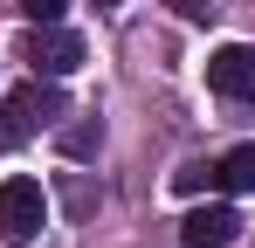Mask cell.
I'll return each instance as SVG.
<instances>
[{"mask_svg":"<svg viewBox=\"0 0 255 248\" xmlns=\"http://www.w3.org/2000/svg\"><path fill=\"white\" fill-rule=\"evenodd\" d=\"M0 118H7V138H35V131H48V124L69 118V97H62L55 76H35V83H21V90H7Z\"/></svg>","mask_w":255,"mask_h":248,"instance_id":"6da1fadb","label":"cell"},{"mask_svg":"<svg viewBox=\"0 0 255 248\" xmlns=\"http://www.w3.org/2000/svg\"><path fill=\"white\" fill-rule=\"evenodd\" d=\"M42 221H48V193L35 186V179H0V242H14V248H28L35 235H42Z\"/></svg>","mask_w":255,"mask_h":248,"instance_id":"7a4b0ae2","label":"cell"},{"mask_svg":"<svg viewBox=\"0 0 255 248\" xmlns=\"http://www.w3.org/2000/svg\"><path fill=\"white\" fill-rule=\"evenodd\" d=\"M21 62L35 69V76H69V69H83V35H69L62 21H35V35L21 41Z\"/></svg>","mask_w":255,"mask_h":248,"instance_id":"3957f363","label":"cell"},{"mask_svg":"<svg viewBox=\"0 0 255 248\" xmlns=\"http://www.w3.org/2000/svg\"><path fill=\"white\" fill-rule=\"evenodd\" d=\"M207 90L228 104H255V41H221L207 55Z\"/></svg>","mask_w":255,"mask_h":248,"instance_id":"277c9868","label":"cell"},{"mask_svg":"<svg viewBox=\"0 0 255 248\" xmlns=\"http://www.w3.org/2000/svg\"><path fill=\"white\" fill-rule=\"evenodd\" d=\"M235 235H242V214H235L228 200L193 207V214L179 221V248H235Z\"/></svg>","mask_w":255,"mask_h":248,"instance_id":"5b68a950","label":"cell"},{"mask_svg":"<svg viewBox=\"0 0 255 248\" xmlns=\"http://www.w3.org/2000/svg\"><path fill=\"white\" fill-rule=\"evenodd\" d=\"M214 186L221 193H255V145H235L228 159H214Z\"/></svg>","mask_w":255,"mask_h":248,"instance_id":"8992f818","label":"cell"},{"mask_svg":"<svg viewBox=\"0 0 255 248\" xmlns=\"http://www.w3.org/2000/svg\"><path fill=\"white\" fill-rule=\"evenodd\" d=\"M97 145H104V118H76L62 131V152H69V159H90Z\"/></svg>","mask_w":255,"mask_h":248,"instance_id":"52a82bcc","label":"cell"},{"mask_svg":"<svg viewBox=\"0 0 255 248\" xmlns=\"http://www.w3.org/2000/svg\"><path fill=\"white\" fill-rule=\"evenodd\" d=\"M172 186H179V193H200V186H214V165L207 159H186L179 172H172Z\"/></svg>","mask_w":255,"mask_h":248,"instance_id":"ba28073f","label":"cell"},{"mask_svg":"<svg viewBox=\"0 0 255 248\" xmlns=\"http://www.w3.org/2000/svg\"><path fill=\"white\" fill-rule=\"evenodd\" d=\"M62 7H69V0H21L28 21H62Z\"/></svg>","mask_w":255,"mask_h":248,"instance_id":"9c48e42d","label":"cell"},{"mask_svg":"<svg viewBox=\"0 0 255 248\" xmlns=\"http://www.w3.org/2000/svg\"><path fill=\"white\" fill-rule=\"evenodd\" d=\"M172 14H179V21H193V28H200V21H207L214 14V0H166Z\"/></svg>","mask_w":255,"mask_h":248,"instance_id":"30bf717a","label":"cell"},{"mask_svg":"<svg viewBox=\"0 0 255 248\" xmlns=\"http://www.w3.org/2000/svg\"><path fill=\"white\" fill-rule=\"evenodd\" d=\"M97 7H118V0H97Z\"/></svg>","mask_w":255,"mask_h":248,"instance_id":"8fae6325","label":"cell"}]
</instances>
